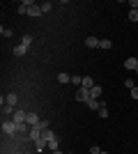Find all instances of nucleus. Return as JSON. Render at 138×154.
<instances>
[{"label":"nucleus","instance_id":"obj_1","mask_svg":"<svg viewBox=\"0 0 138 154\" xmlns=\"http://www.w3.org/2000/svg\"><path fill=\"white\" fill-rule=\"evenodd\" d=\"M2 131H5V134H16V122H14V120H2Z\"/></svg>","mask_w":138,"mask_h":154},{"label":"nucleus","instance_id":"obj_2","mask_svg":"<svg viewBox=\"0 0 138 154\" xmlns=\"http://www.w3.org/2000/svg\"><path fill=\"white\" fill-rule=\"evenodd\" d=\"M41 138V129H39V124H37V127H30V134H28V140H39Z\"/></svg>","mask_w":138,"mask_h":154},{"label":"nucleus","instance_id":"obj_3","mask_svg":"<svg viewBox=\"0 0 138 154\" xmlns=\"http://www.w3.org/2000/svg\"><path fill=\"white\" fill-rule=\"evenodd\" d=\"M12 120H14L16 124H26V120H28V113H26V110H16V113L12 115Z\"/></svg>","mask_w":138,"mask_h":154},{"label":"nucleus","instance_id":"obj_4","mask_svg":"<svg viewBox=\"0 0 138 154\" xmlns=\"http://www.w3.org/2000/svg\"><path fill=\"white\" fill-rule=\"evenodd\" d=\"M39 122H41V120H39V115H37V113H28V120H26L28 127H37Z\"/></svg>","mask_w":138,"mask_h":154},{"label":"nucleus","instance_id":"obj_5","mask_svg":"<svg viewBox=\"0 0 138 154\" xmlns=\"http://www.w3.org/2000/svg\"><path fill=\"white\" fill-rule=\"evenodd\" d=\"M76 99H78V101H87V99H90V90L78 88V90H76Z\"/></svg>","mask_w":138,"mask_h":154},{"label":"nucleus","instance_id":"obj_6","mask_svg":"<svg viewBox=\"0 0 138 154\" xmlns=\"http://www.w3.org/2000/svg\"><path fill=\"white\" fill-rule=\"evenodd\" d=\"M99 44H101V39H97V37H87L85 39V46H87V48H99Z\"/></svg>","mask_w":138,"mask_h":154},{"label":"nucleus","instance_id":"obj_7","mask_svg":"<svg viewBox=\"0 0 138 154\" xmlns=\"http://www.w3.org/2000/svg\"><path fill=\"white\" fill-rule=\"evenodd\" d=\"M94 78L92 76H83V85H81V88H85V90H92V88H94Z\"/></svg>","mask_w":138,"mask_h":154},{"label":"nucleus","instance_id":"obj_8","mask_svg":"<svg viewBox=\"0 0 138 154\" xmlns=\"http://www.w3.org/2000/svg\"><path fill=\"white\" fill-rule=\"evenodd\" d=\"M85 103H87V108H90V110H99L104 101H99V99H87Z\"/></svg>","mask_w":138,"mask_h":154},{"label":"nucleus","instance_id":"obj_9","mask_svg":"<svg viewBox=\"0 0 138 154\" xmlns=\"http://www.w3.org/2000/svg\"><path fill=\"white\" fill-rule=\"evenodd\" d=\"M101 92H104V88H101V85H94V88L90 90V99H99Z\"/></svg>","mask_w":138,"mask_h":154},{"label":"nucleus","instance_id":"obj_10","mask_svg":"<svg viewBox=\"0 0 138 154\" xmlns=\"http://www.w3.org/2000/svg\"><path fill=\"white\" fill-rule=\"evenodd\" d=\"M124 67H127V69H133V71H136V67H138V58H127V60H124Z\"/></svg>","mask_w":138,"mask_h":154},{"label":"nucleus","instance_id":"obj_11","mask_svg":"<svg viewBox=\"0 0 138 154\" xmlns=\"http://www.w3.org/2000/svg\"><path fill=\"white\" fill-rule=\"evenodd\" d=\"M41 138H44V140H46V143H51V140H53V138H58V136L53 134L51 129H46V131H41Z\"/></svg>","mask_w":138,"mask_h":154},{"label":"nucleus","instance_id":"obj_12","mask_svg":"<svg viewBox=\"0 0 138 154\" xmlns=\"http://www.w3.org/2000/svg\"><path fill=\"white\" fill-rule=\"evenodd\" d=\"M26 53H28V46L26 44H19L16 48H14V55H26Z\"/></svg>","mask_w":138,"mask_h":154},{"label":"nucleus","instance_id":"obj_13","mask_svg":"<svg viewBox=\"0 0 138 154\" xmlns=\"http://www.w3.org/2000/svg\"><path fill=\"white\" fill-rule=\"evenodd\" d=\"M14 113H16V108H14V106H9V103H5V106H2V115H14Z\"/></svg>","mask_w":138,"mask_h":154},{"label":"nucleus","instance_id":"obj_14","mask_svg":"<svg viewBox=\"0 0 138 154\" xmlns=\"http://www.w3.org/2000/svg\"><path fill=\"white\" fill-rule=\"evenodd\" d=\"M35 147H37V152H44V147H48V143H46L44 138H39V140L35 143Z\"/></svg>","mask_w":138,"mask_h":154},{"label":"nucleus","instance_id":"obj_15","mask_svg":"<svg viewBox=\"0 0 138 154\" xmlns=\"http://www.w3.org/2000/svg\"><path fill=\"white\" fill-rule=\"evenodd\" d=\"M5 99H7V103H9V106H16V101H19V97L14 94V92H12V94H7Z\"/></svg>","mask_w":138,"mask_h":154},{"label":"nucleus","instance_id":"obj_16","mask_svg":"<svg viewBox=\"0 0 138 154\" xmlns=\"http://www.w3.org/2000/svg\"><path fill=\"white\" fill-rule=\"evenodd\" d=\"M111 46H113V42H111V39H101V44H99V48H104V51H108Z\"/></svg>","mask_w":138,"mask_h":154},{"label":"nucleus","instance_id":"obj_17","mask_svg":"<svg viewBox=\"0 0 138 154\" xmlns=\"http://www.w3.org/2000/svg\"><path fill=\"white\" fill-rule=\"evenodd\" d=\"M58 81L60 83H72V76L69 74H58Z\"/></svg>","mask_w":138,"mask_h":154},{"label":"nucleus","instance_id":"obj_18","mask_svg":"<svg viewBox=\"0 0 138 154\" xmlns=\"http://www.w3.org/2000/svg\"><path fill=\"white\" fill-rule=\"evenodd\" d=\"M41 14H46V12H51V9H53V2H41Z\"/></svg>","mask_w":138,"mask_h":154},{"label":"nucleus","instance_id":"obj_19","mask_svg":"<svg viewBox=\"0 0 138 154\" xmlns=\"http://www.w3.org/2000/svg\"><path fill=\"white\" fill-rule=\"evenodd\" d=\"M129 21H131V23H138V9H131V12H129Z\"/></svg>","mask_w":138,"mask_h":154},{"label":"nucleus","instance_id":"obj_20","mask_svg":"<svg viewBox=\"0 0 138 154\" xmlns=\"http://www.w3.org/2000/svg\"><path fill=\"white\" fill-rule=\"evenodd\" d=\"M72 83L76 85V88H81V85H83V76H72Z\"/></svg>","mask_w":138,"mask_h":154},{"label":"nucleus","instance_id":"obj_21","mask_svg":"<svg viewBox=\"0 0 138 154\" xmlns=\"http://www.w3.org/2000/svg\"><path fill=\"white\" fill-rule=\"evenodd\" d=\"M21 44L30 46V44H32V35H23V39H21Z\"/></svg>","mask_w":138,"mask_h":154},{"label":"nucleus","instance_id":"obj_22","mask_svg":"<svg viewBox=\"0 0 138 154\" xmlns=\"http://www.w3.org/2000/svg\"><path fill=\"white\" fill-rule=\"evenodd\" d=\"M124 88L133 90V88H136V81H133V78H127V81H124Z\"/></svg>","mask_w":138,"mask_h":154},{"label":"nucleus","instance_id":"obj_23","mask_svg":"<svg viewBox=\"0 0 138 154\" xmlns=\"http://www.w3.org/2000/svg\"><path fill=\"white\" fill-rule=\"evenodd\" d=\"M99 117H108V108H106V103H101V108H99Z\"/></svg>","mask_w":138,"mask_h":154},{"label":"nucleus","instance_id":"obj_24","mask_svg":"<svg viewBox=\"0 0 138 154\" xmlns=\"http://www.w3.org/2000/svg\"><path fill=\"white\" fill-rule=\"evenodd\" d=\"M48 149H51V152H55V149H58V138H53V140L48 143Z\"/></svg>","mask_w":138,"mask_h":154},{"label":"nucleus","instance_id":"obj_25","mask_svg":"<svg viewBox=\"0 0 138 154\" xmlns=\"http://www.w3.org/2000/svg\"><path fill=\"white\" fill-rule=\"evenodd\" d=\"M39 129H41V131H46V129H51V124H48V120H41V122H39Z\"/></svg>","mask_w":138,"mask_h":154},{"label":"nucleus","instance_id":"obj_26","mask_svg":"<svg viewBox=\"0 0 138 154\" xmlns=\"http://www.w3.org/2000/svg\"><path fill=\"white\" fill-rule=\"evenodd\" d=\"M0 32H2V37H12V30H9V28H2Z\"/></svg>","mask_w":138,"mask_h":154},{"label":"nucleus","instance_id":"obj_27","mask_svg":"<svg viewBox=\"0 0 138 154\" xmlns=\"http://www.w3.org/2000/svg\"><path fill=\"white\" fill-rule=\"evenodd\" d=\"M99 152H101V149H99L97 145H92V147H90V154H99Z\"/></svg>","mask_w":138,"mask_h":154},{"label":"nucleus","instance_id":"obj_28","mask_svg":"<svg viewBox=\"0 0 138 154\" xmlns=\"http://www.w3.org/2000/svg\"><path fill=\"white\" fill-rule=\"evenodd\" d=\"M131 99H138V85H136V88L131 90Z\"/></svg>","mask_w":138,"mask_h":154},{"label":"nucleus","instance_id":"obj_29","mask_svg":"<svg viewBox=\"0 0 138 154\" xmlns=\"http://www.w3.org/2000/svg\"><path fill=\"white\" fill-rule=\"evenodd\" d=\"M53 154H62V152H60V149H55V152H53Z\"/></svg>","mask_w":138,"mask_h":154},{"label":"nucleus","instance_id":"obj_30","mask_svg":"<svg viewBox=\"0 0 138 154\" xmlns=\"http://www.w3.org/2000/svg\"><path fill=\"white\" fill-rule=\"evenodd\" d=\"M99 154H108V152H104V149H101V152H99Z\"/></svg>","mask_w":138,"mask_h":154},{"label":"nucleus","instance_id":"obj_31","mask_svg":"<svg viewBox=\"0 0 138 154\" xmlns=\"http://www.w3.org/2000/svg\"><path fill=\"white\" fill-rule=\"evenodd\" d=\"M136 74H138V67H136Z\"/></svg>","mask_w":138,"mask_h":154},{"label":"nucleus","instance_id":"obj_32","mask_svg":"<svg viewBox=\"0 0 138 154\" xmlns=\"http://www.w3.org/2000/svg\"><path fill=\"white\" fill-rule=\"evenodd\" d=\"M67 154H74V152H67Z\"/></svg>","mask_w":138,"mask_h":154},{"label":"nucleus","instance_id":"obj_33","mask_svg":"<svg viewBox=\"0 0 138 154\" xmlns=\"http://www.w3.org/2000/svg\"><path fill=\"white\" fill-rule=\"evenodd\" d=\"M136 58H138V55H136Z\"/></svg>","mask_w":138,"mask_h":154}]
</instances>
